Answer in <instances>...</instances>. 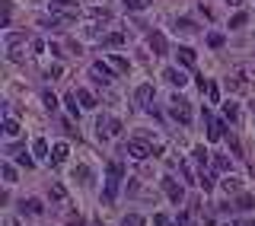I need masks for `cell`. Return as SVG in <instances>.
<instances>
[{
	"instance_id": "6da1fadb",
	"label": "cell",
	"mask_w": 255,
	"mask_h": 226,
	"mask_svg": "<svg viewBox=\"0 0 255 226\" xmlns=\"http://www.w3.org/2000/svg\"><path fill=\"white\" fill-rule=\"evenodd\" d=\"M124 179V169L121 163H108V179H105V191H102V204H112L118 195V185Z\"/></svg>"
},
{
	"instance_id": "7a4b0ae2",
	"label": "cell",
	"mask_w": 255,
	"mask_h": 226,
	"mask_svg": "<svg viewBox=\"0 0 255 226\" xmlns=\"http://www.w3.org/2000/svg\"><path fill=\"white\" fill-rule=\"evenodd\" d=\"M169 115L179 121V124H192V102L172 96V99H169Z\"/></svg>"
},
{
	"instance_id": "3957f363",
	"label": "cell",
	"mask_w": 255,
	"mask_h": 226,
	"mask_svg": "<svg viewBox=\"0 0 255 226\" xmlns=\"http://www.w3.org/2000/svg\"><path fill=\"white\" fill-rule=\"evenodd\" d=\"M48 10H51V13H58V16H64V19H70V23H74V19H77V13H80V7L74 3V0H51V3H48Z\"/></svg>"
},
{
	"instance_id": "277c9868",
	"label": "cell",
	"mask_w": 255,
	"mask_h": 226,
	"mask_svg": "<svg viewBox=\"0 0 255 226\" xmlns=\"http://www.w3.org/2000/svg\"><path fill=\"white\" fill-rule=\"evenodd\" d=\"M163 191H166V197H169L172 204H182V201H185V188H182L172 175H163Z\"/></svg>"
},
{
	"instance_id": "5b68a950",
	"label": "cell",
	"mask_w": 255,
	"mask_h": 226,
	"mask_svg": "<svg viewBox=\"0 0 255 226\" xmlns=\"http://www.w3.org/2000/svg\"><path fill=\"white\" fill-rule=\"evenodd\" d=\"M201 118H204V128H208V140H220V137L226 134V128H224V121H217L214 115L204 108L201 112Z\"/></svg>"
},
{
	"instance_id": "8992f818",
	"label": "cell",
	"mask_w": 255,
	"mask_h": 226,
	"mask_svg": "<svg viewBox=\"0 0 255 226\" xmlns=\"http://www.w3.org/2000/svg\"><path fill=\"white\" fill-rule=\"evenodd\" d=\"M128 156L147 159V156H153V147H150L147 140H140V137H131V140H128Z\"/></svg>"
},
{
	"instance_id": "52a82bcc",
	"label": "cell",
	"mask_w": 255,
	"mask_h": 226,
	"mask_svg": "<svg viewBox=\"0 0 255 226\" xmlns=\"http://www.w3.org/2000/svg\"><path fill=\"white\" fill-rule=\"evenodd\" d=\"M90 74L96 76V83H105V86H108L112 80H115L118 70H115V67H108V64H102V60H96L93 67H90Z\"/></svg>"
},
{
	"instance_id": "ba28073f",
	"label": "cell",
	"mask_w": 255,
	"mask_h": 226,
	"mask_svg": "<svg viewBox=\"0 0 255 226\" xmlns=\"http://www.w3.org/2000/svg\"><path fill=\"white\" fill-rule=\"evenodd\" d=\"M19 211H23V217H42V213H45V207H42L39 197H26V201L19 204Z\"/></svg>"
},
{
	"instance_id": "9c48e42d",
	"label": "cell",
	"mask_w": 255,
	"mask_h": 226,
	"mask_svg": "<svg viewBox=\"0 0 255 226\" xmlns=\"http://www.w3.org/2000/svg\"><path fill=\"white\" fill-rule=\"evenodd\" d=\"M163 80H166V83H169V86H179V90H182V86L188 83V76L182 74V70H179V67H166V70H163Z\"/></svg>"
},
{
	"instance_id": "30bf717a",
	"label": "cell",
	"mask_w": 255,
	"mask_h": 226,
	"mask_svg": "<svg viewBox=\"0 0 255 226\" xmlns=\"http://www.w3.org/2000/svg\"><path fill=\"white\" fill-rule=\"evenodd\" d=\"M134 99H137L144 108H150V102H153V86H150V83L137 86V90H134Z\"/></svg>"
},
{
	"instance_id": "8fae6325",
	"label": "cell",
	"mask_w": 255,
	"mask_h": 226,
	"mask_svg": "<svg viewBox=\"0 0 255 226\" xmlns=\"http://www.w3.org/2000/svg\"><path fill=\"white\" fill-rule=\"evenodd\" d=\"M67 156H70L67 143H54V147H51V163H54V166H61V163H67Z\"/></svg>"
},
{
	"instance_id": "7c38bea8",
	"label": "cell",
	"mask_w": 255,
	"mask_h": 226,
	"mask_svg": "<svg viewBox=\"0 0 255 226\" xmlns=\"http://www.w3.org/2000/svg\"><path fill=\"white\" fill-rule=\"evenodd\" d=\"M195 60H198L195 48H188V45H182V48H179V64H182V67H195Z\"/></svg>"
},
{
	"instance_id": "4fadbf2b",
	"label": "cell",
	"mask_w": 255,
	"mask_h": 226,
	"mask_svg": "<svg viewBox=\"0 0 255 226\" xmlns=\"http://www.w3.org/2000/svg\"><path fill=\"white\" fill-rule=\"evenodd\" d=\"M150 51L166 54V35H163V32H150Z\"/></svg>"
},
{
	"instance_id": "5bb4252c",
	"label": "cell",
	"mask_w": 255,
	"mask_h": 226,
	"mask_svg": "<svg viewBox=\"0 0 255 226\" xmlns=\"http://www.w3.org/2000/svg\"><path fill=\"white\" fill-rule=\"evenodd\" d=\"M48 197H51L54 204H64V201H67V191H64L61 181H51V188H48Z\"/></svg>"
},
{
	"instance_id": "9a60e30c",
	"label": "cell",
	"mask_w": 255,
	"mask_h": 226,
	"mask_svg": "<svg viewBox=\"0 0 255 226\" xmlns=\"http://www.w3.org/2000/svg\"><path fill=\"white\" fill-rule=\"evenodd\" d=\"M108 60H112V67H115L118 74H128V70H131V60L124 58V54H108Z\"/></svg>"
},
{
	"instance_id": "2e32d148",
	"label": "cell",
	"mask_w": 255,
	"mask_h": 226,
	"mask_svg": "<svg viewBox=\"0 0 255 226\" xmlns=\"http://www.w3.org/2000/svg\"><path fill=\"white\" fill-rule=\"evenodd\" d=\"M32 153H35V156H42V159H45L48 153H51V147H48V140H45V137H35V140H32ZM48 159H51V156H48Z\"/></svg>"
},
{
	"instance_id": "e0dca14e",
	"label": "cell",
	"mask_w": 255,
	"mask_h": 226,
	"mask_svg": "<svg viewBox=\"0 0 255 226\" xmlns=\"http://www.w3.org/2000/svg\"><path fill=\"white\" fill-rule=\"evenodd\" d=\"M220 185H224V191H226V195H240V191H242V185H240V179H236V175H226V179L220 181Z\"/></svg>"
},
{
	"instance_id": "ac0fdd59",
	"label": "cell",
	"mask_w": 255,
	"mask_h": 226,
	"mask_svg": "<svg viewBox=\"0 0 255 226\" xmlns=\"http://www.w3.org/2000/svg\"><path fill=\"white\" fill-rule=\"evenodd\" d=\"M124 42H128V35H124V32H112V35H105V42H102V45H105V48H121Z\"/></svg>"
},
{
	"instance_id": "d6986e66",
	"label": "cell",
	"mask_w": 255,
	"mask_h": 226,
	"mask_svg": "<svg viewBox=\"0 0 255 226\" xmlns=\"http://www.w3.org/2000/svg\"><path fill=\"white\" fill-rule=\"evenodd\" d=\"M74 179H77V181H83V185H90V181H93V169L80 163V166L74 169Z\"/></svg>"
},
{
	"instance_id": "ffe728a7",
	"label": "cell",
	"mask_w": 255,
	"mask_h": 226,
	"mask_svg": "<svg viewBox=\"0 0 255 226\" xmlns=\"http://www.w3.org/2000/svg\"><path fill=\"white\" fill-rule=\"evenodd\" d=\"M236 207H240V211H252V207H255V197L246 195V191H240V195H236Z\"/></svg>"
},
{
	"instance_id": "44dd1931",
	"label": "cell",
	"mask_w": 255,
	"mask_h": 226,
	"mask_svg": "<svg viewBox=\"0 0 255 226\" xmlns=\"http://www.w3.org/2000/svg\"><path fill=\"white\" fill-rule=\"evenodd\" d=\"M77 102H80V99H77V92H67V96H64V105H67V112L74 115V118H80V108H77Z\"/></svg>"
},
{
	"instance_id": "7402d4cb",
	"label": "cell",
	"mask_w": 255,
	"mask_h": 226,
	"mask_svg": "<svg viewBox=\"0 0 255 226\" xmlns=\"http://www.w3.org/2000/svg\"><path fill=\"white\" fill-rule=\"evenodd\" d=\"M3 134H7L10 140H13V137H19V121H16V118H7V121H3Z\"/></svg>"
},
{
	"instance_id": "603a6c76",
	"label": "cell",
	"mask_w": 255,
	"mask_h": 226,
	"mask_svg": "<svg viewBox=\"0 0 255 226\" xmlns=\"http://www.w3.org/2000/svg\"><path fill=\"white\" fill-rule=\"evenodd\" d=\"M77 99H80V105H83V108H96V99H93L90 90H77Z\"/></svg>"
},
{
	"instance_id": "cb8c5ba5",
	"label": "cell",
	"mask_w": 255,
	"mask_h": 226,
	"mask_svg": "<svg viewBox=\"0 0 255 226\" xmlns=\"http://www.w3.org/2000/svg\"><path fill=\"white\" fill-rule=\"evenodd\" d=\"M224 118L226 121H236V118H240V105H236L233 99H230V102H224Z\"/></svg>"
},
{
	"instance_id": "d4e9b609",
	"label": "cell",
	"mask_w": 255,
	"mask_h": 226,
	"mask_svg": "<svg viewBox=\"0 0 255 226\" xmlns=\"http://www.w3.org/2000/svg\"><path fill=\"white\" fill-rule=\"evenodd\" d=\"M0 175H3L7 185H16V169L10 166V163H0Z\"/></svg>"
},
{
	"instance_id": "484cf974",
	"label": "cell",
	"mask_w": 255,
	"mask_h": 226,
	"mask_svg": "<svg viewBox=\"0 0 255 226\" xmlns=\"http://www.w3.org/2000/svg\"><path fill=\"white\" fill-rule=\"evenodd\" d=\"M42 102H45L48 112H58V99H54V92H51V90H42Z\"/></svg>"
},
{
	"instance_id": "4316f807",
	"label": "cell",
	"mask_w": 255,
	"mask_h": 226,
	"mask_svg": "<svg viewBox=\"0 0 255 226\" xmlns=\"http://www.w3.org/2000/svg\"><path fill=\"white\" fill-rule=\"evenodd\" d=\"M105 134L118 137V134H121V121H118V118H105Z\"/></svg>"
},
{
	"instance_id": "83f0119b",
	"label": "cell",
	"mask_w": 255,
	"mask_h": 226,
	"mask_svg": "<svg viewBox=\"0 0 255 226\" xmlns=\"http://www.w3.org/2000/svg\"><path fill=\"white\" fill-rule=\"evenodd\" d=\"M192 156H195V163H198V166H208V159H210V153L208 150H204V147H195V153H192Z\"/></svg>"
},
{
	"instance_id": "f1b7e54d",
	"label": "cell",
	"mask_w": 255,
	"mask_h": 226,
	"mask_svg": "<svg viewBox=\"0 0 255 226\" xmlns=\"http://www.w3.org/2000/svg\"><path fill=\"white\" fill-rule=\"evenodd\" d=\"M124 7L131 10V13H140V10L150 7V0H124Z\"/></svg>"
},
{
	"instance_id": "f546056e",
	"label": "cell",
	"mask_w": 255,
	"mask_h": 226,
	"mask_svg": "<svg viewBox=\"0 0 255 226\" xmlns=\"http://www.w3.org/2000/svg\"><path fill=\"white\" fill-rule=\"evenodd\" d=\"M198 185H201L204 191H210V188H214V175H210V172H204V169H201V175H198Z\"/></svg>"
},
{
	"instance_id": "4dcf8cb0",
	"label": "cell",
	"mask_w": 255,
	"mask_h": 226,
	"mask_svg": "<svg viewBox=\"0 0 255 226\" xmlns=\"http://www.w3.org/2000/svg\"><path fill=\"white\" fill-rule=\"evenodd\" d=\"M144 223H147V220L140 217V213H128V217L121 220V226H144Z\"/></svg>"
},
{
	"instance_id": "1f68e13d",
	"label": "cell",
	"mask_w": 255,
	"mask_h": 226,
	"mask_svg": "<svg viewBox=\"0 0 255 226\" xmlns=\"http://www.w3.org/2000/svg\"><path fill=\"white\" fill-rule=\"evenodd\" d=\"M16 163H19V166H26V169H32V166H35V159H32L26 150H19V153H16Z\"/></svg>"
},
{
	"instance_id": "d6a6232c",
	"label": "cell",
	"mask_w": 255,
	"mask_h": 226,
	"mask_svg": "<svg viewBox=\"0 0 255 226\" xmlns=\"http://www.w3.org/2000/svg\"><path fill=\"white\" fill-rule=\"evenodd\" d=\"M214 169L217 172H230V159L226 156H214Z\"/></svg>"
},
{
	"instance_id": "836d02e7",
	"label": "cell",
	"mask_w": 255,
	"mask_h": 226,
	"mask_svg": "<svg viewBox=\"0 0 255 226\" xmlns=\"http://www.w3.org/2000/svg\"><path fill=\"white\" fill-rule=\"evenodd\" d=\"M176 32H195L192 19H176Z\"/></svg>"
},
{
	"instance_id": "e575fe53",
	"label": "cell",
	"mask_w": 255,
	"mask_h": 226,
	"mask_svg": "<svg viewBox=\"0 0 255 226\" xmlns=\"http://www.w3.org/2000/svg\"><path fill=\"white\" fill-rule=\"evenodd\" d=\"M246 23H249V16H246V13H236V16L230 19V29H240V26H246Z\"/></svg>"
},
{
	"instance_id": "d590c367",
	"label": "cell",
	"mask_w": 255,
	"mask_h": 226,
	"mask_svg": "<svg viewBox=\"0 0 255 226\" xmlns=\"http://www.w3.org/2000/svg\"><path fill=\"white\" fill-rule=\"evenodd\" d=\"M208 45L210 48H224V35H220V32H210V35H208Z\"/></svg>"
},
{
	"instance_id": "8d00e7d4",
	"label": "cell",
	"mask_w": 255,
	"mask_h": 226,
	"mask_svg": "<svg viewBox=\"0 0 255 226\" xmlns=\"http://www.w3.org/2000/svg\"><path fill=\"white\" fill-rule=\"evenodd\" d=\"M226 140H230V150H233V156H242V147H240V140L233 134H226Z\"/></svg>"
},
{
	"instance_id": "74e56055",
	"label": "cell",
	"mask_w": 255,
	"mask_h": 226,
	"mask_svg": "<svg viewBox=\"0 0 255 226\" xmlns=\"http://www.w3.org/2000/svg\"><path fill=\"white\" fill-rule=\"evenodd\" d=\"M67 226H83V213H67Z\"/></svg>"
},
{
	"instance_id": "f35d334b",
	"label": "cell",
	"mask_w": 255,
	"mask_h": 226,
	"mask_svg": "<svg viewBox=\"0 0 255 226\" xmlns=\"http://www.w3.org/2000/svg\"><path fill=\"white\" fill-rule=\"evenodd\" d=\"M208 99H210V102H214V105H217V102H220V90H217L214 83L208 86Z\"/></svg>"
},
{
	"instance_id": "ab89813d",
	"label": "cell",
	"mask_w": 255,
	"mask_h": 226,
	"mask_svg": "<svg viewBox=\"0 0 255 226\" xmlns=\"http://www.w3.org/2000/svg\"><path fill=\"white\" fill-rule=\"evenodd\" d=\"M61 74H64L61 64H51V67H48V80H51V76H61Z\"/></svg>"
},
{
	"instance_id": "60d3db41",
	"label": "cell",
	"mask_w": 255,
	"mask_h": 226,
	"mask_svg": "<svg viewBox=\"0 0 255 226\" xmlns=\"http://www.w3.org/2000/svg\"><path fill=\"white\" fill-rule=\"evenodd\" d=\"M32 51L42 54V51H45V42H42V38H32Z\"/></svg>"
},
{
	"instance_id": "b9f144b4",
	"label": "cell",
	"mask_w": 255,
	"mask_h": 226,
	"mask_svg": "<svg viewBox=\"0 0 255 226\" xmlns=\"http://www.w3.org/2000/svg\"><path fill=\"white\" fill-rule=\"evenodd\" d=\"M153 226H169V223H166V217H163V213H156V217H153Z\"/></svg>"
},
{
	"instance_id": "7bdbcfd3",
	"label": "cell",
	"mask_w": 255,
	"mask_h": 226,
	"mask_svg": "<svg viewBox=\"0 0 255 226\" xmlns=\"http://www.w3.org/2000/svg\"><path fill=\"white\" fill-rule=\"evenodd\" d=\"M236 226H255V220H240Z\"/></svg>"
},
{
	"instance_id": "ee69618b",
	"label": "cell",
	"mask_w": 255,
	"mask_h": 226,
	"mask_svg": "<svg viewBox=\"0 0 255 226\" xmlns=\"http://www.w3.org/2000/svg\"><path fill=\"white\" fill-rule=\"evenodd\" d=\"M7 226H19V220H16V217H7Z\"/></svg>"
},
{
	"instance_id": "f6af8a7d",
	"label": "cell",
	"mask_w": 255,
	"mask_h": 226,
	"mask_svg": "<svg viewBox=\"0 0 255 226\" xmlns=\"http://www.w3.org/2000/svg\"><path fill=\"white\" fill-rule=\"evenodd\" d=\"M226 3H230V7H240V3H242V0H226Z\"/></svg>"
}]
</instances>
